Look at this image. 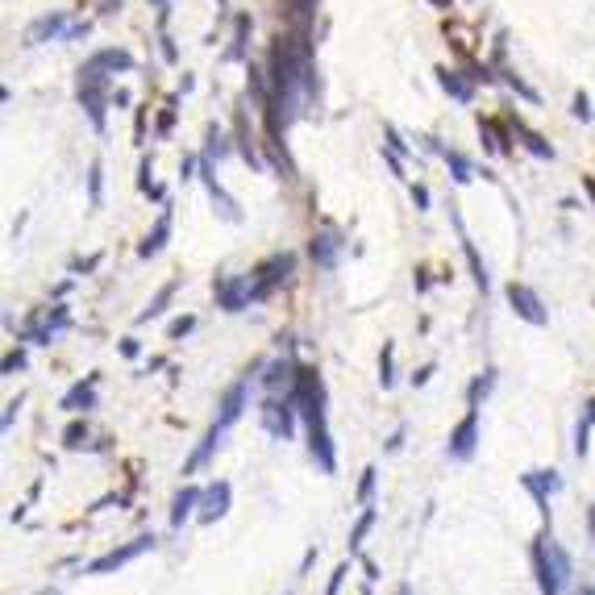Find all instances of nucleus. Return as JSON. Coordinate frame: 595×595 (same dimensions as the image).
I'll list each match as a JSON object with an SVG mask.
<instances>
[{
	"mask_svg": "<svg viewBox=\"0 0 595 595\" xmlns=\"http://www.w3.org/2000/svg\"><path fill=\"white\" fill-rule=\"evenodd\" d=\"M392 358H396V346L387 342V346H383V358H379V383H383V387H392V383H396V375H392Z\"/></svg>",
	"mask_w": 595,
	"mask_h": 595,
	"instance_id": "c85d7f7f",
	"label": "nucleus"
},
{
	"mask_svg": "<svg viewBox=\"0 0 595 595\" xmlns=\"http://www.w3.org/2000/svg\"><path fill=\"white\" fill-rule=\"evenodd\" d=\"M213 292H217V304L225 308V313H242L254 296H250V279L246 275H221L217 283H213Z\"/></svg>",
	"mask_w": 595,
	"mask_h": 595,
	"instance_id": "0eeeda50",
	"label": "nucleus"
},
{
	"mask_svg": "<svg viewBox=\"0 0 595 595\" xmlns=\"http://www.w3.org/2000/svg\"><path fill=\"white\" fill-rule=\"evenodd\" d=\"M80 100H84V108H88L92 125L96 130H104V100H108V75L100 71V67H84L80 71Z\"/></svg>",
	"mask_w": 595,
	"mask_h": 595,
	"instance_id": "20e7f679",
	"label": "nucleus"
},
{
	"mask_svg": "<svg viewBox=\"0 0 595 595\" xmlns=\"http://www.w3.org/2000/svg\"><path fill=\"white\" fill-rule=\"evenodd\" d=\"M21 366H25V354L17 350V354H8V358H4V375H13V370H21Z\"/></svg>",
	"mask_w": 595,
	"mask_h": 595,
	"instance_id": "e433bc0d",
	"label": "nucleus"
},
{
	"mask_svg": "<svg viewBox=\"0 0 595 595\" xmlns=\"http://www.w3.org/2000/svg\"><path fill=\"white\" fill-rule=\"evenodd\" d=\"M225 433H229V429H221V425H213V429H208V437L200 441V450H196V454L187 458V466H183V475H196V470H200V466H204L208 458L217 454V446H221V437H225Z\"/></svg>",
	"mask_w": 595,
	"mask_h": 595,
	"instance_id": "f3484780",
	"label": "nucleus"
},
{
	"mask_svg": "<svg viewBox=\"0 0 595 595\" xmlns=\"http://www.w3.org/2000/svg\"><path fill=\"white\" fill-rule=\"evenodd\" d=\"M154 4H167V0H154Z\"/></svg>",
	"mask_w": 595,
	"mask_h": 595,
	"instance_id": "3c124183",
	"label": "nucleus"
},
{
	"mask_svg": "<svg viewBox=\"0 0 595 595\" xmlns=\"http://www.w3.org/2000/svg\"><path fill=\"white\" fill-rule=\"evenodd\" d=\"M370 525H375V508L366 503V512H363V520L354 525V533H350V553H358V546L366 541V533H370Z\"/></svg>",
	"mask_w": 595,
	"mask_h": 595,
	"instance_id": "bb28decb",
	"label": "nucleus"
},
{
	"mask_svg": "<svg viewBox=\"0 0 595 595\" xmlns=\"http://www.w3.org/2000/svg\"><path fill=\"white\" fill-rule=\"evenodd\" d=\"M292 396L300 404L304 429H308V450L317 458V466L325 475L337 470V454H333V437H329V416H325V379L317 366H296V383Z\"/></svg>",
	"mask_w": 595,
	"mask_h": 595,
	"instance_id": "f257e3e1",
	"label": "nucleus"
},
{
	"mask_svg": "<svg viewBox=\"0 0 595 595\" xmlns=\"http://www.w3.org/2000/svg\"><path fill=\"white\" fill-rule=\"evenodd\" d=\"M587 420H591V425H595V400H591V404H587Z\"/></svg>",
	"mask_w": 595,
	"mask_h": 595,
	"instance_id": "de8ad7c7",
	"label": "nucleus"
},
{
	"mask_svg": "<svg viewBox=\"0 0 595 595\" xmlns=\"http://www.w3.org/2000/svg\"><path fill=\"white\" fill-rule=\"evenodd\" d=\"M287 4H292V17H296V21H313L317 0H287Z\"/></svg>",
	"mask_w": 595,
	"mask_h": 595,
	"instance_id": "7c9ffc66",
	"label": "nucleus"
},
{
	"mask_svg": "<svg viewBox=\"0 0 595 595\" xmlns=\"http://www.w3.org/2000/svg\"><path fill=\"white\" fill-rule=\"evenodd\" d=\"M575 117H583V121L591 117V104H587V96H575Z\"/></svg>",
	"mask_w": 595,
	"mask_h": 595,
	"instance_id": "a19ab883",
	"label": "nucleus"
},
{
	"mask_svg": "<svg viewBox=\"0 0 595 595\" xmlns=\"http://www.w3.org/2000/svg\"><path fill=\"white\" fill-rule=\"evenodd\" d=\"M342 579H346V566H337V575H333V583H329V591H325V595H337V587H342Z\"/></svg>",
	"mask_w": 595,
	"mask_h": 595,
	"instance_id": "37998d69",
	"label": "nucleus"
},
{
	"mask_svg": "<svg viewBox=\"0 0 595 595\" xmlns=\"http://www.w3.org/2000/svg\"><path fill=\"white\" fill-rule=\"evenodd\" d=\"M437 80H441V88L450 92L454 100H462V104H466V100L475 96V88H470V84H466V80H462L458 71H446V67H441V71H437Z\"/></svg>",
	"mask_w": 595,
	"mask_h": 595,
	"instance_id": "412c9836",
	"label": "nucleus"
},
{
	"mask_svg": "<svg viewBox=\"0 0 595 595\" xmlns=\"http://www.w3.org/2000/svg\"><path fill=\"white\" fill-rule=\"evenodd\" d=\"M171 125H175V104H167V108H163V117H158V137L171 134Z\"/></svg>",
	"mask_w": 595,
	"mask_h": 595,
	"instance_id": "473e14b6",
	"label": "nucleus"
},
{
	"mask_svg": "<svg viewBox=\"0 0 595 595\" xmlns=\"http://www.w3.org/2000/svg\"><path fill=\"white\" fill-rule=\"evenodd\" d=\"M375 475H379V470H375V466H366L363 470V487H358V503H370V496H375Z\"/></svg>",
	"mask_w": 595,
	"mask_h": 595,
	"instance_id": "c756f323",
	"label": "nucleus"
},
{
	"mask_svg": "<svg viewBox=\"0 0 595 595\" xmlns=\"http://www.w3.org/2000/svg\"><path fill=\"white\" fill-rule=\"evenodd\" d=\"M121 354H125V358H137V354H142V346H137V337H125V342H121Z\"/></svg>",
	"mask_w": 595,
	"mask_h": 595,
	"instance_id": "ea45409f",
	"label": "nucleus"
},
{
	"mask_svg": "<svg viewBox=\"0 0 595 595\" xmlns=\"http://www.w3.org/2000/svg\"><path fill=\"white\" fill-rule=\"evenodd\" d=\"M84 441H88V420H71L67 433H63V446H67V450H80Z\"/></svg>",
	"mask_w": 595,
	"mask_h": 595,
	"instance_id": "cd10ccee",
	"label": "nucleus"
},
{
	"mask_svg": "<svg viewBox=\"0 0 595 595\" xmlns=\"http://www.w3.org/2000/svg\"><path fill=\"white\" fill-rule=\"evenodd\" d=\"M246 38H250V17L242 13V17H237V30H233V46H229V58H246Z\"/></svg>",
	"mask_w": 595,
	"mask_h": 595,
	"instance_id": "a878e982",
	"label": "nucleus"
},
{
	"mask_svg": "<svg viewBox=\"0 0 595 595\" xmlns=\"http://www.w3.org/2000/svg\"><path fill=\"white\" fill-rule=\"evenodd\" d=\"M92 204H100V163H92Z\"/></svg>",
	"mask_w": 595,
	"mask_h": 595,
	"instance_id": "c9c22d12",
	"label": "nucleus"
},
{
	"mask_svg": "<svg viewBox=\"0 0 595 595\" xmlns=\"http://www.w3.org/2000/svg\"><path fill=\"white\" fill-rule=\"evenodd\" d=\"M587 437H591V420L583 416V420H579V433H575V454L579 458L587 454Z\"/></svg>",
	"mask_w": 595,
	"mask_h": 595,
	"instance_id": "2f4dec72",
	"label": "nucleus"
},
{
	"mask_svg": "<svg viewBox=\"0 0 595 595\" xmlns=\"http://www.w3.org/2000/svg\"><path fill=\"white\" fill-rule=\"evenodd\" d=\"M579 595H595V587H583V591H579Z\"/></svg>",
	"mask_w": 595,
	"mask_h": 595,
	"instance_id": "09e8293b",
	"label": "nucleus"
},
{
	"mask_svg": "<svg viewBox=\"0 0 595 595\" xmlns=\"http://www.w3.org/2000/svg\"><path fill=\"white\" fill-rule=\"evenodd\" d=\"M167 237H171V204L163 208V217H158V225L150 229V237H146V242L137 246V254H142V258H154V254H158V250L167 246Z\"/></svg>",
	"mask_w": 595,
	"mask_h": 595,
	"instance_id": "dca6fc26",
	"label": "nucleus"
},
{
	"mask_svg": "<svg viewBox=\"0 0 595 595\" xmlns=\"http://www.w3.org/2000/svg\"><path fill=\"white\" fill-rule=\"evenodd\" d=\"M462 254H466V263H470V271H475L479 292H487V287H491V279H487V267L479 263V250H475V242H470V237H462Z\"/></svg>",
	"mask_w": 595,
	"mask_h": 595,
	"instance_id": "4be33fe9",
	"label": "nucleus"
},
{
	"mask_svg": "<svg viewBox=\"0 0 595 595\" xmlns=\"http://www.w3.org/2000/svg\"><path fill=\"white\" fill-rule=\"evenodd\" d=\"M412 204H416V208L425 213V208H429V187H420V183H412Z\"/></svg>",
	"mask_w": 595,
	"mask_h": 595,
	"instance_id": "f704fd0d",
	"label": "nucleus"
},
{
	"mask_svg": "<svg viewBox=\"0 0 595 595\" xmlns=\"http://www.w3.org/2000/svg\"><path fill=\"white\" fill-rule=\"evenodd\" d=\"M508 300H512V308L529 320V325H546V320H549L546 304H541V296H537L529 283H508Z\"/></svg>",
	"mask_w": 595,
	"mask_h": 595,
	"instance_id": "1a4fd4ad",
	"label": "nucleus"
},
{
	"mask_svg": "<svg viewBox=\"0 0 595 595\" xmlns=\"http://www.w3.org/2000/svg\"><path fill=\"white\" fill-rule=\"evenodd\" d=\"M296 271V254H287V250H279V254H271L267 263H258L254 267V275H250V296L254 300H267L275 287L287 279V275Z\"/></svg>",
	"mask_w": 595,
	"mask_h": 595,
	"instance_id": "7ed1b4c3",
	"label": "nucleus"
},
{
	"mask_svg": "<svg viewBox=\"0 0 595 595\" xmlns=\"http://www.w3.org/2000/svg\"><path fill=\"white\" fill-rule=\"evenodd\" d=\"M296 412H300V404H296V396L292 392H271L267 400H263V425H267V433L271 437H279V441H287L292 433H296Z\"/></svg>",
	"mask_w": 595,
	"mask_h": 595,
	"instance_id": "f03ea898",
	"label": "nucleus"
},
{
	"mask_svg": "<svg viewBox=\"0 0 595 595\" xmlns=\"http://www.w3.org/2000/svg\"><path fill=\"white\" fill-rule=\"evenodd\" d=\"M512 125H516V134L525 137V146H529V150H533L537 158H553V146H546V142H541V134H533V130H525V121H512Z\"/></svg>",
	"mask_w": 595,
	"mask_h": 595,
	"instance_id": "b1692460",
	"label": "nucleus"
},
{
	"mask_svg": "<svg viewBox=\"0 0 595 595\" xmlns=\"http://www.w3.org/2000/svg\"><path fill=\"white\" fill-rule=\"evenodd\" d=\"M96 383H100V375H88L84 383H75V387L63 396V408H67V412H88V408H96Z\"/></svg>",
	"mask_w": 595,
	"mask_h": 595,
	"instance_id": "4468645a",
	"label": "nucleus"
},
{
	"mask_svg": "<svg viewBox=\"0 0 595 595\" xmlns=\"http://www.w3.org/2000/svg\"><path fill=\"white\" fill-rule=\"evenodd\" d=\"M67 21H71L67 13H50V17H38V21H34V25L25 30V42L38 46V42H50V38H67V30H71Z\"/></svg>",
	"mask_w": 595,
	"mask_h": 595,
	"instance_id": "9b49d317",
	"label": "nucleus"
},
{
	"mask_svg": "<svg viewBox=\"0 0 595 595\" xmlns=\"http://www.w3.org/2000/svg\"><path fill=\"white\" fill-rule=\"evenodd\" d=\"M217 4H221V8H225V4H229V0H217Z\"/></svg>",
	"mask_w": 595,
	"mask_h": 595,
	"instance_id": "8fccbe9b",
	"label": "nucleus"
},
{
	"mask_svg": "<svg viewBox=\"0 0 595 595\" xmlns=\"http://www.w3.org/2000/svg\"><path fill=\"white\" fill-rule=\"evenodd\" d=\"M529 562H533V575H537V587L541 595H562V579L553 570V558H549V537H537L529 549Z\"/></svg>",
	"mask_w": 595,
	"mask_h": 595,
	"instance_id": "423d86ee",
	"label": "nucleus"
},
{
	"mask_svg": "<svg viewBox=\"0 0 595 595\" xmlns=\"http://www.w3.org/2000/svg\"><path fill=\"white\" fill-rule=\"evenodd\" d=\"M229 496H233V487H229L225 479H221V483H213V487L204 491V500H200V520H204V525L221 520V516L229 512Z\"/></svg>",
	"mask_w": 595,
	"mask_h": 595,
	"instance_id": "ddd939ff",
	"label": "nucleus"
},
{
	"mask_svg": "<svg viewBox=\"0 0 595 595\" xmlns=\"http://www.w3.org/2000/svg\"><path fill=\"white\" fill-rule=\"evenodd\" d=\"M88 63L100 67V71H134V54L130 50H96Z\"/></svg>",
	"mask_w": 595,
	"mask_h": 595,
	"instance_id": "6ab92c4d",
	"label": "nucleus"
},
{
	"mask_svg": "<svg viewBox=\"0 0 595 595\" xmlns=\"http://www.w3.org/2000/svg\"><path fill=\"white\" fill-rule=\"evenodd\" d=\"M429 375H433V363H429V366H420V370L412 375V387H425V383H429Z\"/></svg>",
	"mask_w": 595,
	"mask_h": 595,
	"instance_id": "79ce46f5",
	"label": "nucleus"
},
{
	"mask_svg": "<svg viewBox=\"0 0 595 595\" xmlns=\"http://www.w3.org/2000/svg\"><path fill=\"white\" fill-rule=\"evenodd\" d=\"M163 58H167V63H175V58H180V50H175V42L167 38V30H163Z\"/></svg>",
	"mask_w": 595,
	"mask_h": 595,
	"instance_id": "4c0bfd02",
	"label": "nucleus"
},
{
	"mask_svg": "<svg viewBox=\"0 0 595 595\" xmlns=\"http://www.w3.org/2000/svg\"><path fill=\"white\" fill-rule=\"evenodd\" d=\"M192 329H196V317H180V320H171L167 333H171V337H183V333H192Z\"/></svg>",
	"mask_w": 595,
	"mask_h": 595,
	"instance_id": "72a5a7b5",
	"label": "nucleus"
},
{
	"mask_svg": "<svg viewBox=\"0 0 595 595\" xmlns=\"http://www.w3.org/2000/svg\"><path fill=\"white\" fill-rule=\"evenodd\" d=\"M146 549H154V537L146 533V537H137V541H130V546L121 549H108L104 558H96L88 566V575H108V570H117V566H125V562H134L137 553H146Z\"/></svg>",
	"mask_w": 595,
	"mask_h": 595,
	"instance_id": "9d476101",
	"label": "nucleus"
},
{
	"mask_svg": "<svg viewBox=\"0 0 595 595\" xmlns=\"http://www.w3.org/2000/svg\"><path fill=\"white\" fill-rule=\"evenodd\" d=\"M383 134H387V146H392V150H396V154H404V150H408V146H404V142H400V134H396V130H392V125H387V130H383Z\"/></svg>",
	"mask_w": 595,
	"mask_h": 595,
	"instance_id": "58836bf2",
	"label": "nucleus"
},
{
	"mask_svg": "<svg viewBox=\"0 0 595 595\" xmlns=\"http://www.w3.org/2000/svg\"><path fill=\"white\" fill-rule=\"evenodd\" d=\"M587 533H591V537H595V508H591V512H587Z\"/></svg>",
	"mask_w": 595,
	"mask_h": 595,
	"instance_id": "a18cd8bd",
	"label": "nucleus"
},
{
	"mask_svg": "<svg viewBox=\"0 0 595 595\" xmlns=\"http://www.w3.org/2000/svg\"><path fill=\"white\" fill-rule=\"evenodd\" d=\"M491 383H496V370H483L475 383H470V392H466V404L470 408H479L483 400H487V392H491Z\"/></svg>",
	"mask_w": 595,
	"mask_h": 595,
	"instance_id": "5701e85b",
	"label": "nucleus"
},
{
	"mask_svg": "<svg viewBox=\"0 0 595 595\" xmlns=\"http://www.w3.org/2000/svg\"><path fill=\"white\" fill-rule=\"evenodd\" d=\"M396 595H416V591H412L408 583H400V591H396Z\"/></svg>",
	"mask_w": 595,
	"mask_h": 595,
	"instance_id": "49530a36",
	"label": "nucleus"
},
{
	"mask_svg": "<svg viewBox=\"0 0 595 595\" xmlns=\"http://www.w3.org/2000/svg\"><path fill=\"white\" fill-rule=\"evenodd\" d=\"M175 292H180V279H171V283H167V287H163V292H158V296H154V300H150V304H146V308H142V313H137V325H146V320L163 317V313H167V304H171V296H175Z\"/></svg>",
	"mask_w": 595,
	"mask_h": 595,
	"instance_id": "aec40b11",
	"label": "nucleus"
},
{
	"mask_svg": "<svg viewBox=\"0 0 595 595\" xmlns=\"http://www.w3.org/2000/svg\"><path fill=\"white\" fill-rule=\"evenodd\" d=\"M400 446H404V425H400V429L392 433V441H387V450H400Z\"/></svg>",
	"mask_w": 595,
	"mask_h": 595,
	"instance_id": "c03bdc74",
	"label": "nucleus"
},
{
	"mask_svg": "<svg viewBox=\"0 0 595 595\" xmlns=\"http://www.w3.org/2000/svg\"><path fill=\"white\" fill-rule=\"evenodd\" d=\"M246 392H250V375H242L225 396H221V416H217V425H221V429H229V425L242 416V408H246Z\"/></svg>",
	"mask_w": 595,
	"mask_h": 595,
	"instance_id": "f8f14e48",
	"label": "nucleus"
},
{
	"mask_svg": "<svg viewBox=\"0 0 595 595\" xmlns=\"http://www.w3.org/2000/svg\"><path fill=\"white\" fill-rule=\"evenodd\" d=\"M520 487L533 496V503L541 508V516L549 520V496H558V491H562L558 470H529V475H520Z\"/></svg>",
	"mask_w": 595,
	"mask_h": 595,
	"instance_id": "6e6552de",
	"label": "nucleus"
},
{
	"mask_svg": "<svg viewBox=\"0 0 595 595\" xmlns=\"http://www.w3.org/2000/svg\"><path fill=\"white\" fill-rule=\"evenodd\" d=\"M441 158L450 163V171H454L458 183H466L470 175H475V167H470V158H466V154H458V150H441Z\"/></svg>",
	"mask_w": 595,
	"mask_h": 595,
	"instance_id": "393cba45",
	"label": "nucleus"
},
{
	"mask_svg": "<svg viewBox=\"0 0 595 595\" xmlns=\"http://www.w3.org/2000/svg\"><path fill=\"white\" fill-rule=\"evenodd\" d=\"M337 250H342V237H337L333 229L317 233V237H313V246H308V254L317 258L320 267H333V263H337Z\"/></svg>",
	"mask_w": 595,
	"mask_h": 595,
	"instance_id": "a211bd4d",
	"label": "nucleus"
},
{
	"mask_svg": "<svg viewBox=\"0 0 595 595\" xmlns=\"http://www.w3.org/2000/svg\"><path fill=\"white\" fill-rule=\"evenodd\" d=\"M200 500H204V491H200L196 483H187L180 496H175V503H171V529H183V520L200 508Z\"/></svg>",
	"mask_w": 595,
	"mask_h": 595,
	"instance_id": "2eb2a0df",
	"label": "nucleus"
},
{
	"mask_svg": "<svg viewBox=\"0 0 595 595\" xmlns=\"http://www.w3.org/2000/svg\"><path fill=\"white\" fill-rule=\"evenodd\" d=\"M479 450V408H466V416L458 420V429L450 433V441H446V454L454 458V462H470Z\"/></svg>",
	"mask_w": 595,
	"mask_h": 595,
	"instance_id": "39448f33",
	"label": "nucleus"
}]
</instances>
